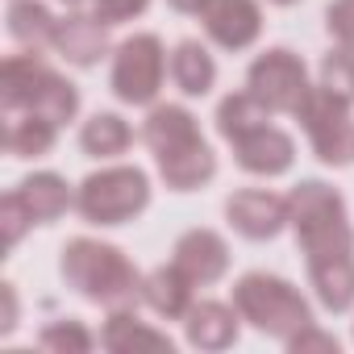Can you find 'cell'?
Listing matches in <instances>:
<instances>
[{
	"label": "cell",
	"mask_w": 354,
	"mask_h": 354,
	"mask_svg": "<svg viewBox=\"0 0 354 354\" xmlns=\"http://www.w3.org/2000/svg\"><path fill=\"white\" fill-rule=\"evenodd\" d=\"M225 221L246 242H275L292 225V205L283 192L271 188H238L225 201Z\"/></svg>",
	"instance_id": "ba28073f"
},
{
	"label": "cell",
	"mask_w": 354,
	"mask_h": 354,
	"mask_svg": "<svg viewBox=\"0 0 354 354\" xmlns=\"http://www.w3.org/2000/svg\"><path fill=\"white\" fill-rule=\"evenodd\" d=\"M325 34L337 46H354V0H329L325 5Z\"/></svg>",
	"instance_id": "f546056e"
},
{
	"label": "cell",
	"mask_w": 354,
	"mask_h": 354,
	"mask_svg": "<svg viewBox=\"0 0 354 354\" xmlns=\"http://www.w3.org/2000/svg\"><path fill=\"white\" fill-rule=\"evenodd\" d=\"M230 150H234V162L254 180H279L296 167V138L275 121L242 133L238 142H230Z\"/></svg>",
	"instance_id": "30bf717a"
},
{
	"label": "cell",
	"mask_w": 354,
	"mask_h": 354,
	"mask_svg": "<svg viewBox=\"0 0 354 354\" xmlns=\"http://www.w3.org/2000/svg\"><path fill=\"white\" fill-rule=\"evenodd\" d=\"M133 146V125L113 113V109H96L92 117L80 121V150L96 162H117L121 154H129Z\"/></svg>",
	"instance_id": "44dd1931"
},
{
	"label": "cell",
	"mask_w": 354,
	"mask_h": 354,
	"mask_svg": "<svg viewBox=\"0 0 354 354\" xmlns=\"http://www.w3.org/2000/svg\"><path fill=\"white\" fill-rule=\"evenodd\" d=\"M263 5L259 0H213L201 13L205 42L225 50V55H246L263 38Z\"/></svg>",
	"instance_id": "9c48e42d"
},
{
	"label": "cell",
	"mask_w": 354,
	"mask_h": 354,
	"mask_svg": "<svg viewBox=\"0 0 354 354\" xmlns=\"http://www.w3.org/2000/svg\"><path fill=\"white\" fill-rule=\"evenodd\" d=\"M59 275L63 283L84 296L88 304L121 308V304H142V271L129 263V254L104 238H67L59 250Z\"/></svg>",
	"instance_id": "6da1fadb"
},
{
	"label": "cell",
	"mask_w": 354,
	"mask_h": 354,
	"mask_svg": "<svg viewBox=\"0 0 354 354\" xmlns=\"http://www.w3.org/2000/svg\"><path fill=\"white\" fill-rule=\"evenodd\" d=\"M304 275H308L317 308H325L333 317H342V313L354 308V254L313 259V263H304Z\"/></svg>",
	"instance_id": "ffe728a7"
},
{
	"label": "cell",
	"mask_w": 354,
	"mask_h": 354,
	"mask_svg": "<svg viewBox=\"0 0 354 354\" xmlns=\"http://www.w3.org/2000/svg\"><path fill=\"white\" fill-rule=\"evenodd\" d=\"M267 121H275V113H271L250 88L221 96V100H217V113H213V125H217V138H221V142H238L242 133H250V129H259V125H267Z\"/></svg>",
	"instance_id": "d4e9b609"
},
{
	"label": "cell",
	"mask_w": 354,
	"mask_h": 354,
	"mask_svg": "<svg viewBox=\"0 0 354 354\" xmlns=\"http://www.w3.org/2000/svg\"><path fill=\"white\" fill-rule=\"evenodd\" d=\"M171 84H175V92L188 96V100L213 96V88H217V59H213L209 42L184 38V42L171 46Z\"/></svg>",
	"instance_id": "d6986e66"
},
{
	"label": "cell",
	"mask_w": 354,
	"mask_h": 354,
	"mask_svg": "<svg viewBox=\"0 0 354 354\" xmlns=\"http://www.w3.org/2000/svg\"><path fill=\"white\" fill-rule=\"evenodd\" d=\"M100 337L80 321V317H59V321H46L38 329V346L42 350H55V354H84L92 350Z\"/></svg>",
	"instance_id": "4316f807"
},
{
	"label": "cell",
	"mask_w": 354,
	"mask_h": 354,
	"mask_svg": "<svg viewBox=\"0 0 354 354\" xmlns=\"http://www.w3.org/2000/svg\"><path fill=\"white\" fill-rule=\"evenodd\" d=\"M80 104H84V100H80V88H75L67 75H59V71H55V75L46 80V88L38 92V100H34V109H30V113L46 117V121H55V125L63 129V125H71V121L80 117Z\"/></svg>",
	"instance_id": "484cf974"
},
{
	"label": "cell",
	"mask_w": 354,
	"mask_h": 354,
	"mask_svg": "<svg viewBox=\"0 0 354 354\" xmlns=\"http://www.w3.org/2000/svg\"><path fill=\"white\" fill-rule=\"evenodd\" d=\"M34 225H38V221H34V213L26 209L21 192H17V188H9L5 196H0V238H5V250H17V246H21V238H26Z\"/></svg>",
	"instance_id": "f1b7e54d"
},
{
	"label": "cell",
	"mask_w": 354,
	"mask_h": 354,
	"mask_svg": "<svg viewBox=\"0 0 354 354\" xmlns=\"http://www.w3.org/2000/svg\"><path fill=\"white\" fill-rule=\"evenodd\" d=\"M50 75H55V67L42 59V50L9 55L0 63V109H5V117L9 113H30Z\"/></svg>",
	"instance_id": "2e32d148"
},
{
	"label": "cell",
	"mask_w": 354,
	"mask_h": 354,
	"mask_svg": "<svg viewBox=\"0 0 354 354\" xmlns=\"http://www.w3.org/2000/svg\"><path fill=\"white\" fill-rule=\"evenodd\" d=\"M246 88L275 113V117H296V109L313 92L308 63L292 46H267L250 59L246 67Z\"/></svg>",
	"instance_id": "52a82bcc"
},
{
	"label": "cell",
	"mask_w": 354,
	"mask_h": 354,
	"mask_svg": "<svg viewBox=\"0 0 354 354\" xmlns=\"http://www.w3.org/2000/svg\"><path fill=\"white\" fill-rule=\"evenodd\" d=\"M55 9L46 0H9V13H5V30L21 50H46L55 42Z\"/></svg>",
	"instance_id": "603a6c76"
},
{
	"label": "cell",
	"mask_w": 354,
	"mask_h": 354,
	"mask_svg": "<svg viewBox=\"0 0 354 354\" xmlns=\"http://www.w3.org/2000/svg\"><path fill=\"white\" fill-rule=\"evenodd\" d=\"M171 263L180 267L196 288H213V283H221V279L230 275L234 254H230V242H225L217 230L196 225V230H184L180 238H175Z\"/></svg>",
	"instance_id": "8fae6325"
},
{
	"label": "cell",
	"mask_w": 354,
	"mask_h": 354,
	"mask_svg": "<svg viewBox=\"0 0 354 354\" xmlns=\"http://www.w3.org/2000/svg\"><path fill=\"white\" fill-rule=\"evenodd\" d=\"M296 121L304 129V142L321 167H354V104L333 96L329 88L313 84L308 100L296 109Z\"/></svg>",
	"instance_id": "8992f818"
},
{
	"label": "cell",
	"mask_w": 354,
	"mask_h": 354,
	"mask_svg": "<svg viewBox=\"0 0 354 354\" xmlns=\"http://www.w3.org/2000/svg\"><path fill=\"white\" fill-rule=\"evenodd\" d=\"M109 30L96 13H84V9H67L55 26V42L50 50L67 63V67H96L100 59H113V42H109Z\"/></svg>",
	"instance_id": "7c38bea8"
},
{
	"label": "cell",
	"mask_w": 354,
	"mask_h": 354,
	"mask_svg": "<svg viewBox=\"0 0 354 354\" xmlns=\"http://www.w3.org/2000/svg\"><path fill=\"white\" fill-rule=\"evenodd\" d=\"M196 283L175 267V263H162L154 271L142 275V304L158 317V321H184L188 308L196 304Z\"/></svg>",
	"instance_id": "e0dca14e"
},
{
	"label": "cell",
	"mask_w": 354,
	"mask_h": 354,
	"mask_svg": "<svg viewBox=\"0 0 354 354\" xmlns=\"http://www.w3.org/2000/svg\"><path fill=\"white\" fill-rule=\"evenodd\" d=\"M234 308L242 313V321L275 342H288L292 333H300L304 325H313V300L283 275L275 271H246L234 283Z\"/></svg>",
	"instance_id": "277c9868"
},
{
	"label": "cell",
	"mask_w": 354,
	"mask_h": 354,
	"mask_svg": "<svg viewBox=\"0 0 354 354\" xmlns=\"http://www.w3.org/2000/svg\"><path fill=\"white\" fill-rule=\"evenodd\" d=\"M17 192H21V201H26V209L34 213L38 225H55L59 217H67L75 209V188L63 180L59 171H34V175H26V180L17 184Z\"/></svg>",
	"instance_id": "7402d4cb"
},
{
	"label": "cell",
	"mask_w": 354,
	"mask_h": 354,
	"mask_svg": "<svg viewBox=\"0 0 354 354\" xmlns=\"http://www.w3.org/2000/svg\"><path fill=\"white\" fill-rule=\"evenodd\" d=\"M100 346L113 350V354H138V350H167L171 354V333L167 329H154L150 321L138 317V304H121V308H109L104 325H100Z\"/></svg>",
	"instance_id": "ac0fdd59"
},
{
	"label": "cell",
	"mask_w": 354,
	"mask_h": 354,
	"mask_svg": "<svg viewBox=\"0 0 354 354\" xmlns=\"http://www.w3.org/2000/svg\"><path fill=\"white\" fill-rule=\"evenodd\" d=\"M150 0H92V13L104 21V26H129L138 17H146Z\"/></svg>",
	"instance_id": "4dcf8cb0"
},
{
	"label": "cell",
	"mask_w": 354,
	"mask_h": 354,
	"mask_svg": "<svg viewBox=\"0 0 354 354\" xmlns=\"http://www.w3.org/2000/svg\"><path fill=\"white\" fill-rule=\"evenodd\" d=\"M317 84L329 88L333 96H342L346 104H354V46H329L317 63Z\"/></svg>",
	"instance_id": "83f0119b"
},
{
	"label": "cell",
	"mask_w": 354,
	"mask_h": 354,
	"mask_svg": "<svg viewBox=\"0 0 354 354\" xmlns=\"http://www.w3.org/2000/svg\"><path fill=\"white\" fill-rule=\"evenodd\" d=\"M171 80V50L158 34L142 30L113 46L109 63V92L129 109H150L162 96V84Z\"/></svg>",
	"instance_id": "5b68a950"
},
{
	"label": "cell",
	"mask_w": 354,
	"mask_h": 354,
	"mask_svg": "<svg viewBox=\"0 0 354 354\" xmlns=\"http://www.w3.org/2000/svg\"><path fill=\"white\" fill-rule=\"evenodd\" d=\"M167 5H171L175 13H184V17H201V13L213 5V0H167Z\"/></svg>",
	"instance_id": "836d02e7"
},
{
	"label": "cell",
	"mask_w": 354,
	"mask_h": 354,
	"mask_svg": "<svg viewBox=\"0 0 354 354\" xmlns=\"http://www.w3.org/2000/svg\"><path fill=\"white\" fill-rule=\"evenodd\" d=\"M267 5H275V9H292V5H300V0H267Z\"/></svg>",
	"instance_id": "d590c367"
},
{
	"label": "cell",
	"mask_w": 354,
	"mask_h": 354,
	"mask_svg": "<svg viewBox=\"0 0 354 354\" xmlns=\"http://www.w3.org/2000/svg\"><path fill=\"white\" fill-rule=\"evenodd\" d=\"M59 142V125L38 113H9L5 117V150L9 158H46Z\"/></svg>",
	"instance_id": "cb8c5ba5"
},
{
	"label": "cell",
	"mask_w": 354,
	"mask_h": 354,
	"mask_svg": "<svg viewBox=\"0 0 354 354\" xmlns=\"http://www.w3.org/2000/svg\"><path fill=\"white\" fill-rule=\"evenodd\" d=\"M292 205V234L296 246L304 254V263L313 259H333V254H354V225H350V209L346 196L325 184V180H300L288 192Z\"/></svg>",
	"instance_id": "7a4b0ae2"
},
{
	"label": "cell",
	"mask_w": 354,
	"mask_h": 354,
	"mask_svg": "<svg viewBox=\"0 0 354 354\" xmlns=\"http://www.w3.org/2000/svg\"><path fill=\"white\" fill-rule=\"evenodd\" d=\"M184 325V342L192 346V350H209V354H217V350H230L234 342H238V333H242V313L234 308V300L225 304V300H201L196 296V304L188 308V317L180 321Z\"/></svg>",
	"instance_id": "4fadbf2b"
},
{
	"label": "cell",
	"mask_w": 354,
	"mask_h": 354,
	"mask_svg": "<svg viewBox=\"0 0 354 354\" xmlns=\"http://www.w3.org/2000/svg\"><path fill=\"white\" fill-rule=\"evenodd\" d=\"M283 346H288L292 354H304V350H329V354H337V337H333V333H325L317 321H313V325H304L300 333H292Z\"/></svg>",
	"instance_id": "1f68e13d"
},
{
	"label": "cell",
	"mask_w": 354,
	"mask_h": 354,
	"mask_svg": "<svg viewBox=\"0 0 354 354\" xmlns=\"http://www.w3.org/2000/svg\"><path fill=\"white\" fill-rule=\"evenodd\" d=\"M150 175L133 162H100L92 175L75 184V213L92 230L133 225L150 209Z\"/></svg>",
	"instance_id": "3957f363"
},
{
	"label": "cell",
	"mask_w": 354,
	"mask_h": 354,
	"mask_svg": "<svg viewBox=\"0 0 354 354\" xmlns=\"http://www.w3.org/2000/svg\"><path fill=\"white\" fill-rule=\"evenodd\" d=\"M138 138L158 158V154H171V150H180V146H188V142H196L205 133H201V121H196V113L188 104H180V100H154L146 109V117H142Z\"/></svg>",
	"instance_id": "9a60e30c"
},
{
	"label": "cell",
	"mask_w": 354,
	"mask_h": 354,
	"mask_svg": "<svg viewBox=\"0 0 354 354\" xmlns=\"http://www.w3.org/2000/svg\"><path fill=\"white\" fill-rule=\"evenodd\" d=\"M154 171H158V180L167 192H201L217 180V150L209 146V138H196L180 150H171V154H158L154 158Z\"/></svg>",
	"instance_id": "5bb4252c"
},
{
	"label": "cell",
	"mask_w": 354,
	"mask_h": 354,
	"mask_svg": "<svg viewBox=\"0 0 354 354\" xmlns=\"http://www.w3.org/2000/svg\"><path fill=\"white\" fill-rule=\"evenodd\" d=\"M55 5H63V9H92V0H55Z\"/></svg>",
	"instance_id": "e575fe53"
},
{
	"label": "cell",
	"mask_w": 354,
	"mask_h": 354,
	"mask_svg": "<svg viewBox=\"0 0 354 354\" xmlns=\"http://www.w3.org/2000/svg\"><path fill=\"white\" fill-rule=\"evenodd\" d=\"M0 304H5V313H0V337H9V333L21 325V300H17V283H0Z\"/></svg>",
	"instance_id": "d6a6232c"
}]
</instances>
